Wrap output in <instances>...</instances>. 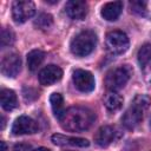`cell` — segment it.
I'll list each match as a JSON object with an SVG mask.
<instances>
[{
	"mask_svg": "<svg viewBox=\"0 0 151 151\" xmlns=\"http://www.w3.org/2000/svg\"><path fill=\"white\" fill-rule=\"evenodd\" d=\"M94 119L96 116L90 109L83 106H72L65 111L59 122L61 127L66 131L83 132L90 129Z\"/></svg>",
	"mask_w": 151,
	"mask_h": 151,
	"instance_id": "6da1fadb",
	"label": "cell"
},
{
	"mask_svg": "<svg viewBox=\"0 0 151 151\" xmlns=\"http://www.w3.org/2000/svg\"><path fill=\"white\" fill-rule=\"evenodd\" d=\"M151 104V98L147 94H138L132 100L130 107L122 117V123L126 129H134L143 119L144 112Z\"/></svg>",
	"mask_w": 151,
	"mask_h": 151,
	"instance_id": "7a4b0ae2",
	"label": "cell"
},
{
	"mask_svg": "<svg viewBox=\"0 0 151 151\" xmlns=\"http://www.w3.org/2000/svg\"><path fill=\"white\" fill-rule=\"evenodd\" d=\"M97 45V35L92 31L79 32L71 41L70 48L76 57H86L94 50Z\"/></svg>",
	"mask_w": 151,
	"mask_h": 151,
	"instance_id": "3957f363",
	"label": "cell"
},
{
	"mask_svg": "<svg viewBox=\"0 0 151 151\" xmlns=\"http://www.w3.org/2000/svg\"><path fill=\"white\" fill-rule=\"evenodd\" d=\"M132 71L127 65L118 66L107 72L105 77V85L110 91H118L123 88L130 79Z\"/></svg>",
	"mask_w": 151,
	"mask_h": 151,
	"instance_id": "277c9868",
	"label": "cell"
},
{
	"mask_svg": "<svg viewBox=\"0 0 151 151\" xmlns=\"http://www.w3.org/2000/svg\"><path fill=\"white\" fill-rule=\"evenodd\" d=\"M35 13V6L32 1L17 0L12 5V18L17 24H22L31 19Z\"/></svg>",
	"mask_w": 151,
	"mask_h": 151,
	"instance_id": "5b68a950",
	"label": "cell"
},
{
	"mask_svg": "<svg viewBox=\"0 0 151 151\" xmlns=\"http://www.w3.org/2000/svg\"><path fill=\"white\" fill-rule=\"evenodd\" d=\"M106 47L113 54H122L129 48V38L122 31H111L106 34Z\"/></svg>",
	"mask_w": 151,
	"mask_h": 151,
	"instance_id": "8992f818",
	"label": "cell"
},
{
	"mask_svg": "<svg viewBox=\"0 0 151 151\" xmlns=\"http://www.w3.org/2000/svg\"><path fill=\"white\" fill-rule=\"evenodd\" d=\"M72 80L74 86L80 91V92H91L94 90V78L92 76L91 72L86 71V70H81L78 68L76 71H73L72 74Z\"/></svg>",
	"mask_w": 151,
	"mask_h": 151,
	"instance_id": "52a82bcc",
	"label": "cell"
},
{
	"mask_svg": "<svg viewBox=\"0 0 151 151\" xmlns=\"http://www.w3.org/2000/svg\"><path fill=\"white\" fill-rule=\"evenodd\" d=\"M39 125L38 123L32 119L31 117L27 116H20L18 117L13 125H12V132L15 136H21V134H32L38 132Z\"/></svg>",
	"mask_w": 151,
	"mask_h": 151,
	"instance_id": "ba28073f",
	"label": "cell"
},
{
	"mask_svg": "<svg viewBox=\"0 0 151 151\" xmlns=\"http://www.w3.org/2000/svg\"><path fill=\"white\" fill-rule=\"evenodd\" d=\"M21 68V59L17 53L6 54L1 60V73L8 78L18 76Z\"/></svg>",
	"mask_w": 151,
	"mask_h": 151,
	"instance_id": "9c48e42d",
	"label": "cell"
},
{
	"mask_svg": "<svg viewBox=\"0 0 151 151\" xmlns=\"http://www.w3.org/2000/svg\"><path fill=\"white\" fill-rule=\"evenodd\" d=\"M66 14L73 20H83L88 12L87 2L84 0H70L65 5Z\"/></svg>",
	"mask_w": 151,
	"mask_h": 151,
	"instance_id": "30bf717a",
	"label": "cell"
},
{
	"mask_svg": "<svg viewBox=\"0 0 151 151\" xmlns=\"http://www.w3.org/2000/svg\"><path fill=\"white\" fill-rule=\"evenodd\" d=\"M63 77V71L57 65H47L39 72V81L41 85L48 86L59 81Z\"/></svg>",
	"mask_w": 151,
	"mask_h": 151,
	"instance_id": "8fae6325",
	"label": "cell"
},
{
	"mask_svg": "<svg viewBox=\"0 0 151 151\" xmlns=\"http://www.w3.org/2000/svg\"><path fill=\"white\" fill-rule=\"evenodd\" d=\"M114 139H116V130L112 126H109V125L101 126L100 129H98V131L94 134L96 144L101 146V147H105V146L110 145Z\"/></svg>",
	"mask_w": 151,
	"mask_h": 151,
	"instance_id": "7c38bea8",
	"label": "cell"
},
{
	"mask_svg": "<svg viewBox=\"0 0 151 151\" xmlns=\"http://www.w3.org/2000/svg\"><path fill=\"white\" fill-rule=\"evenodd\" d=\"M52 142L55 145H68V146H79V147H85L88 146L90 143L87 139L85 138H80V137H71V136H65V134H53L52 136Z\"/></svg>",
	"mask_w": 151,
	"mask_h": 151,
	"instance_id": "4fadbf2b",
	"label": "cell"
},
{
	"mask_svg": "<svg viewBox=\"0 0 151 151\" xmlns=\"http://www.w3.org/2000/svg\"><path fill=\"white\" fill-rule=\"evenodd\" d=\"M122 9H123V2L122 1L107 2L101 8V17L107 21H114L119 18Z\"/></svg>",
	"mask_w": 151,
	"mask_h": 151,
	"instance_id": "5bb4252c",
	"label": "cell"
},
{
	"mask_svg": "<svg viewBox=\"0 0 151 151\" xmlns=\"http://www.w3.org/2000/svg\"><path fill=\"white\" fill-rule=\"evenodd\" d=\"M0 101L1 106L6 111H12L18 106V99L14 91L9 88H4L0 92Z\"/></svg>",
	"mask_w": 151,
	"mask_h": 151,
	"instance_id": "9a60e30c",
	"label": "cell"
},
{
	"mask_svg": "<svg viewBox=\"0 0 151 151\" xmlns=\"http://www.w3.org/2000/svg\"><path fill=\"white\" fill-rule=\"evenodd\" d=\"M104 105L110 111H117L123 106V97L116 91H109L104 96Z\"/></svg>",
	"mask_w": 151,
	"mask_h": 151,
	"instance_id": "2e32d148",
	"label": "cell"
},
{
	"mask_svg": "<svg viewBox=\"0 0 151 151\" xmlns=\"http://www.w3.org/2000/svg\"><path fill=\"white\" fill-rule=\"evenodd\" d=\"M50 101H51V107H52V111L55 116V118L58 120L61 119V117L64 116L65 113V109H64V99H63V96L60 93H52L51 97H50Z\"/></svg>",
	"mask_w": 151,
	"mask_h": 151,
	"instance_id": "e0dca14e",
	"label": "cell"
},
{
	"mask_svg": "<svg viewBox=\"0 0 151 151\" xmlns=\"http://www.w3.org/2000/svg\"><path fill=\"white\" fill-rule=\"evenodd\" d=\"M45 53L40 50H32L27 54V67L31 72H35L44 61Z\"/></svg>",
	"mask_w": 151,
	"mask_h": 151,
	"instance_id": "ac0fdd59",
	"label": "cell"
},
{
	"mask_svg": "<svg viewBox=\"0 0 151 151\" xmlns=\"http://www.w3.org/2000/svg\"><path fill=\"white\" fill-rule=\"evenodd\" d=\"M137 59H138V64L140 65V67L145 68L146 65L150 63L151 60V44H144L137 54Z\"/></svg>",
	"mask_w": 151,
	"mask_h": 151,
	"instance_id": "d6986e66",
	"label": "cell"
},
{
	"mask_svg": "<svg viewBox=\"0 0 151 151\" xmlns=\"http://www.w3.org/2000/svg\"><path fill=\"white\" fill-rule=\"evenodd\" d=\"M52 24H53V18L51 14H47V13L39 14L34 20V26L40 29H47L52 26Z\"/></svg>",
	"mask_w": 151,
	"mask_h": 151,
	"instance_id": "ffe728a7",
	"label": "cell"
},
{
	"mask_svg": "<svg viewBox=\"0 0 151 151\" xmlns=\"http://www.w3.org/2000/svg\"><path fill=\"white\" fill-rule=\"evenodd\" d=\"M0 41H1V47L5 48L6 46H11L13 42H14V33L12 32L11 28H2L1 29V38H0Z\"/></svg>",
	"mask_w": 151,
	"mask_h": 151,
	"instance_id": "44dd1931",
	"label": "cell"
},
{
	"mask_svg": "<svg viewBox=\"0 0 151 151\" xmlns=\"http://www.w3.org/2000/svg\"><path fill=\"white\" fill-rule=\"evenodd\" d=\"M131 11L140 17H147V9H146V2L145 1H131L130 2Z\"/></svg>",
	"mask_w": 151,
	"mask_h": 151,
	"instance_id": "7402d4cb",
	"label": "cell"
},
{
	"mask_svg": "<svg viewBox=\"0 0 151 151\" xmlns=\"http://www.w3.org/2000/svg\"><path fill=\"white\" fill-rule=\"evenodd\" d=\"M13 151H33V150H32V146L29 144L19 143V144H15L14 145Z\"/></svg>",
	"mask_w": 151,
	"mask_h": 151,
	"instance_id": "603a6c76",
	"label": "cell"
},
{
	"mask_svg": "<svg viewBox=\"0 0 151 151\" xmlns=\"http://www.w3.org/2000/svg\"><path fill=\"white\" fill-rule=\"evenodd\" d=\"M144 78L149 84H151V64L144 68Z\"/></svg>",
	"mask_w": 151,
	"mask_h": 151,
	"instance_id": "cb8c5ba5",
	"label": "cell"
},
{
	"mask_svg": "<svg viewBox=\"0 0 151 151\" xmlns=\"http://www.w3.org/2000/svg\"><path fill=\"white\" fill-rule=\"evenodd\" d=\"M0 145H1V151H7V146H6L5 142H0Z\"/></svg>",
	"mask_w": 151,
	"mask_h": 151,
	"instance_id": "d4e9b609",
	"label": "cell"
},
{
	"mask_svg": "<svg viewBox=\"0 0 151 151\" xmlns=\"http://www.w3.org/2000/svg\"><path fill=\"white\" fill-rule=\"evenodd\" d=\"M33 151H50V150L46 149V147H38V149H35V150H33Z\"/></svg>",
	"mask_w": 151,
	"mask_h": 151,
	"instance_id": "484cf974",
	"label": "cell"
},
{
	"mask_svg": "<svg viewBox=\"0 0 151 151\" xmlns=\"http://www.w3.org/2000/svg\"><path fill=\"white\" fill-rule=\"evenodd\" d=\"M5 127V118L1 116V130Z\"/></svg>",
	"mask_w": 151,
	"mask_h": 151,
	"instance_id": "4316f807",
	"label": "cell"
},
{
	"mask_svg": "<svg viewBox=\"0 0 151 151\" xmlns=\"http://www.w3.org/2000/svg\"><path fill=\"white\" fill-rule=\"evenodd\" d=\"M150 126H151V118H150Z\"/></svg>",
	"mask_w": 151,
	"mask_h": 151,
	"instance_id": "83f0119b",
	"label": "cell"
}]
</instances>
